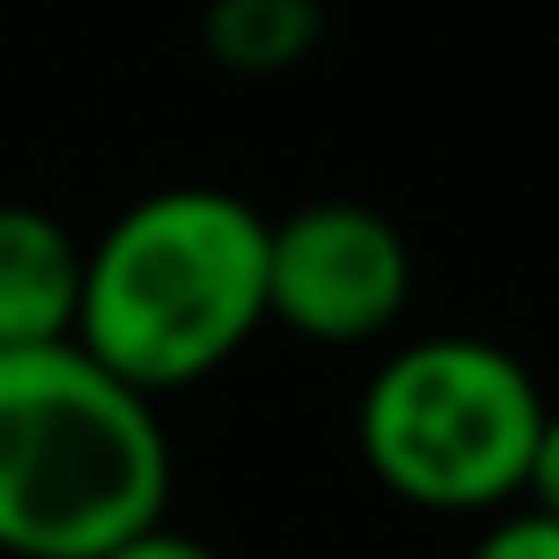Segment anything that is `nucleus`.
<instances>
[{
    "mask_svg": "<svg viewBox=\"0 0 559 559\" xmlns=\"http://www.w3.org/2000/svg\"><path fill=\"white\" fill-rule=\"evenodd\" d=\"M262 326L270 219L219 185L150 191L85 248L71 341L156 404L227 369Z\"/></svg>",
    "mask_w": 559,
    "mask_h": 559,
    "instance_id": "nucleus-1",
    "label": "nucleus"
},
{
    "mask_svg": "<svg viewBox=\"0 0 559 559\" xmlns=\"http://www.w3.org/2000/svg\"><path fill=\"white\" fill-rule=\"evenodd\" d=\"M170 432L156 396L79 341L0 355V552L107 559L164 524Z\"/></svg>",
    "mask_w": 559,
    "mask_h": 559,
    "instance_id": "nucleus-2",
    "label": "nucleus"
},
{
    "mask_svg": "<svg viewBox=\"0 0 559 559\" xmlns=\"http://www.w3.org/2000/svg\"><path fill=\"white\" fill-rule=\"evenodd\" d=\"M546 390L481 333L404 341L361 382L355 447L396 503L432 518H496L524 496Z\"/></svg>",
    "mask_w": 559,
    "mask_h": 559,
    "instance_id": "nucleus-3",
    "label": "nucleus"
},
{
    "mask_svg": "<svg viewBox=\"0 0 559 559\" xmlns=\"http://www.w3.org/2000/svg\"><path fill=\"white\" fill-rule=\"evenodd\" d=\"M411 305V248L361 199H312L270 219V326L312 347H369Z\"/></svg>",
    "mask_w": 559,
    "mask_h": 559,
    "instance_id": "nucleus-4",
    "label": "nucleus"
},
{
    "mask_svg": "<svg viewBox=\"0 0 559 559\" xmlns=\"http://www.w3.org/2000/svg\"><path fill=\"white\" fill-rule=\"evenodd\" d=\"M85 248L36 205H0V355L79 333Z\"/></svg>",
    "mask_w": 559,
    "mask_h": 559,
    "instance_id": "nucleus-5",
    "label": "nucleus"
},
{
    "mask_svg": "<svg viewBox=\"0 0 559 559\" xmlns=\"http://www.w3.org/2000/svg\"><path fill=\"white\" fill-rule=\"evenodd\" d=\"M199 43L213 64L241 71V79H276L312 57L319 0H205Z\"/></svg>",
    "mask_w": 559,
    "mask_h": 559,
    "instance_id": "nucleus-6",
    "label": "nucleus"
},
{
    "mask_svg": "<svg viewBox=\"0 0 559 559\" xmlns=\"http://www.w3.org/2000/svg\"><path fill=\"white\" fill-rule=\"evenodd\" d=\"M467 559H559V524L538 518V510H503V518L467 546Z\"/></svg>",
    "mask_w": 559,
    "mask_h": 559,
    "instance_id": "nucleus-7",
    "label": "nucleus"
},
{
    "mask_svg": "<svg viewBox=\"0 0 559 559\" xmlns=\"http://www.w3.org/2000/svg\"><path fill=\"white\" fill-rule=\"evenodd\" d=\"M518 503L559 524V411H546V425H538V447H532V467H524Z\"/></svg>",
    "mask_w": 559,
    "mask_h": 559,
    "instance_id": "nucleus-8",
    "label": "nucleus"
},
{
    "mask_svg": "<svg viewBox=\"0 0 559 559\" xmlns=\"http://www.w3.org/2000/svg\"><path fill=\"white\" fill-rule=\"evenodd\" d=\"M107 559H227V552H219V546H205V538H191V532H170V524H150L142 538L114 546Z\"/></svg>",
    "mask_w": 559,
    "mask_h": 559,
    "instance_id": "nucleus-9",
    "label": "nucleus"
}]
</instances>
